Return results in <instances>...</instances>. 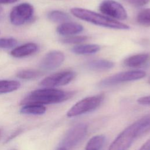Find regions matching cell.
I'll use <instances>...</instances> for the list:
<instances>
[{"instance_id":"obj_6","label":"cell","mask_w":150,"mask_h":150,"mask_svg":"<svg viewBox=\"0 0 150 150\" xmlns=\"http://www.w3.org/2000/svg\"><path fill=\"white\" fill-rule=\"evenodd\" d=\"M100 11L107 16L113 19L125 20L127 13L123 6L114 0H104L99 6Z\"/></svg>"},{"instance_id":"obj_5","label":"cell","mask_w":150,"mask_h":150,"mask_svg":"<svg viewBox=\"0 0 150 150\" xmlns=\"http://www.w3.org/2000/svg\"><path fill=\"white\" fill-rule=\"evenodd\" d=\"M34 9L29 3H22L15 6L11 11L9 19L15 26H20L29 21L33 16Z\"/></svg>"},{"instance_id":"obj_11","label":"cell","mask_w":150,"mask_h":150,"mask_svg":"<svg viewBox=\"0 0 150 150\" xmlns=\"http://www.w3.org/2000/svg\"><path fill=\"white\" fill-rule=\"evenodd\" d=\"M136 139L150 131V114H148L130 125Z\"/></svg>"},{"instance_id":"obj_18","label":"cell","mask_w":150,"mask_h":150,"mask_svg":"<svg viewBox=\"0 0 150 150\" xmlns=\"http://www.w3.org/2000/svg\"><path fill=\"white\" fill-rule=\"evenodd\" d=\"M20 86L21 83L18 81L1 80H0V94L14 91Z\"/></svg>"},{"instance_id":"obj_28","label":"cell","mask_w":150,"mask_h":150,"mask_svg":"<svg viewBox=\"0 0 150 150\" xmlns=\"http://www.w3.org/2000/svg\"><path fill=\"white\" fill-rule=\"evenodd\" d=\"M21 132H22V130H21V129H18V130H17L16 131H15L13 134H12L11 136L9 137V138L6 139V142L9 141L10 140H11L12 139H13V138H15V137H16L17 135H18Z\"/></svg>"},{"instance_id":"obj_10","label":"cell","mask_w":150,"mask_h":150,"mask_svg":"<svg viewBox=\"0 0 150 150\" xmlns=\"http://www.w3.org/2000/svg\"><path fill=\"white\" fill-rule=\"evenodd\" d=\"M64 60L63 52L59 50H52L47 53L42 59L40 67L46 71H50L59 67Z\"/></svg>"},{"instance_id":"obj_8","label":"cell","mask_w":150,"mask_h":150,"mask_svg":"<svg viewBox=\"0 0 150 150\" xmlns=\"http://www.w3.org/2000/svg\"><path fill=\"white\" fill-rule=\"evenodd\" d=\"M87 132V126L84 123H79L71 128L66 134L62 146L66 149L72 148L78 144Z\"/></svg>"},{"instance_id":"obj_34","label":"cell","mask_w":150,"mask_h":150,"mask_svg":"<svg viewBox=\"0 0 150 150\" xmlns=\"http://www.w3.org/2000/svg\"><path fill=\"white\" fill-rule=\"evenodd\" d=\"M0 135H1V129H0Z\"/></svg>"},{"instance_id":"obj_19","label":"cell","mask_w":150,"mask_h":150,"mask_svg":"<svg viewBox=\"0 0 150 150\" xmlns=\"http://www.w3.org/2000/svg\"><path fill=\"white\" fill-rule=\"evenodd\" d=\"M105 141V137L97 135L91 138L86 144L85 150H100Z\"/></svg>"},{"instance_id":"obj_13","label":"cell","mask_w":150,"mask_h":150,"mask_svg":"<svg viewBox=\"0 0 150 150\" xmlns=\"http://www.w3.org/2000/svg\"><path fill=\"white\" fill-rule=\"evenodd\" d=\"M38 50V46L34 43H28L16 47L11 51V55L14 57L21 58L32 55Z\"/></svg>"},{"instance_id":"obj_20","label":"cell","mask_w":150,"mask_h":150,"mask_svg":"<svg viewBox=\"0 0 150 150\" xmlns=\"http://www.w3.org/2000/svg\"><path fill=\"white\" fill-rule=\"evenodd\" d=\"M47 18L50 21L56 23H64L71 19L67 13L57 10L49 12L47 13Z\"/></svg>"},{"instance_id":"obj_30","label":"cell","mask_w":150,"mask_h":150,"mask_svg":"<svg viewBox=\"0 0 150 150\" xmlns=\"http://www.w3.org/2000/svg\"><path fill=\"white\" fill-rule=\"evenodd\" d=\"M57 150H67V149H66V148H64V147L60 146V147H59Z\"/></svg>"},{"instance_id":"obj_14","label":"cell","mask_w":150,"mask_h":150,"mask_svg":"<svg viewBox=\"0 0 150 150\" xmlns=\"http://www.w3.org/2000/svg\"><path fill=\"white\" fill-rule=\"evenodd\" d=\"M150 60V54L149 53H139L132 55L124 61V64L128 67H140Z\"/></svg>"},{"instance_id":"obj_27","label":"cell","mask_w":150,"mask_h":150,"mask_svg":"<svg viewBox=\"0 0 150 150\" xmlns=\"http://www.w3.org/2000/svg\"><path fill=\"white\" fill-rule=\"evenodd\" d=\"M139 150H150V138L141 146Z\"/></svg>"},{"instance_id":"obj_29","label":"cell","mask_w":150,"mask_h":150,"mask_svg":"<svg viewBox=\"0 0 150 150\" xmlns=\"http://www.w3.org/2000/svg\"><path fill=\"white\" fill-rule=\"evenodd\" d=\"M18 0H0V4H10L17 2Z\"/></svg>"},{"instance_id":"obj_16","label":"cell","mask_w":150,"mask_h":150,"mask_svg":"<svg viewBox=\"0 0 150 150\" xmlns=\"http://www.w3.org/2000/svg\"><path fill=\"white\" fill-rule=\"evenodd\" d=\"M100 50V46L96 44L79 45L74 46L71 50L77 54L86 55L92 54L98 52Z\"/></svg>"},{"instance_id":"obj_7","label":"cell","mask_w":150,"mask_h":150,"mask_svg":"<svg viewBox=\"0 0 150 150\" xmlns=\"http://www.w3.org/2000/svg\"><path fill=\"white\" fill-rule=\"evenodd\" d=\"M75 76L76 73L74 71L64 70L47 76L41 81L40 85L46 88L64 86L71 81Z\"/></svg>"},{"instance_id":"obj_25","label":"cell","mask_w":150,"mask_h":150,"mask_svg":"<svg viewBox=\"0 0 150 150\" xmlns=\"http://www.w3.org/2000/svg\"><path fill=\"white\" fill-rule=\"evenodd\" d=\"M131 5L135 7H141L145 6L149 3L150 0H125Z\"/></svg>"},{"instance_id":"obj_12","label":"cell","mask_w":150,"mask_h":150,"mask_svg":"<svg viewBox=\"0 0 150 150\" xmlns=\"http://www.w3.org/2000/svg\"><path fill=\"white\" fill-rule=\"evenodd\" d=\"M83 30V27L81 25L71 22L62 23L56 29L57 33L65 36L74 35L81 32Z\"/></svg>"},{"instance_id":"obj_3","label":"cell","mask_w":150,"mask_h":150,"mask_svg":"<svg viewBox=\"0 0 150 150\" xmlns=\"http://www.w3.org/2000/svg\"><path fill=\"white\" fill-rule=\"evenodd\" d=\"M104 99V94L84 98L76 103L67 112L68 117L79 116L97 108Z\"/></svg>"},{"instance_id":"obj_33","label":"cell","mask_w":150,"mask_h":150,"mask_svg":"<svg viewBox=\"0 0 150 150\" xmlns=\"http://www.w3.org/2000/svg\"><path fill=\"white\" fill-rule=\"evenodd\" d=\"M11 150H16V149H11Z\"/></svg>"},{"instance_id":"obj_9","label":"cell","mask_w":150,"mask_h":150,"mask_svg":"<svg viewBox=\"0 0 150 150\" xmlns=\"http://www.w3.org/2000/svg\"><path fill=\"white\" fill-rule=\"evenodd\" d=\"M135 139L132 128L129 125L120 133L110 144L108 150H127Z\"/></svg>"},{"instance_id":"obj_23","label":"cell","mask_w":150,"mask_h":150,"mask_svg":"<svg viewBox=\"0 0 150 150\" xmlns=\"http://www.w3.org/2000/svg\"><path fill=\"white\" fill-rule=\"evenodd\" d=\"M87 36H70L62 39V42L66 44L78 45L86 41L88 39Z\"/></svg>"},{"instance_id":"obj_31","label":"cell","mask_w":150,"mask_h":150,"mask_svg":"<svg viewBox=\"0 0 150 150\" xmlns=\"http://www.w3.org/2000/svg\"><path fill=\"white\" fill-rule=\"evenodd\" d=\"M148 83L149 84H150V78L148 79Z\"/></svg>"},{"instance_id":"obj_21","label":"cell","mask_w":150,"mask_h":150,"mask_svg":"<svg viewBox=\"0 0 150 150\" xmlns=\"http://www.w3.org/2000/svg\"><path fill=\"white\" fill-rule=\"evenodd\" d=\"M42 75V71L35 69H23L17 73V77L24 80H32L36 79Z\"/></svg>"},{"instance_id":"obj_15","label":"cell","mask_w":150,"mask_h":150,"mask_svg":"<svg viewBox=\"0 0 150 150\" xmlns=\"http://www.w3.org/2000/svg\"><path fill=\"white\" fill-rule=\"evenodd\" d=\"M114 66V63L112 62L105 59L93 60L87 64V66L89 69L97 71L110 70L112 69Z\"/></svg>"},{"instance_id":"obj_32","label":"cell","mask_w":150,"mask_h":150,"mask_svg":"<svg viewBox=\"0 0 150 150\" xmlns=\"http://www.w3.org/2000/svg\"><path fill=\"white\" fill-rule=\"evenodd\" d=\"M2 9L1 7H0V13L2 12Z\"/></svg>"},{"instance_id":"obj_4","label":"cell","mask_w":150,"mask_h":150,"mask_svg":"<svg viewBox=\"0 0 150 150\" xmlns=\"http://www.w3.org/2000/svg\"><path fill=\"white\" fill-rule=\"evenodd\" d=\"M146 73L142 70H130L121 72L102 80L98 84L100 87H107L120 83L135 81L145 77Z\"/></svg>"},{"instance_id":"obj_1","label":"cell","mask_w":150,"mask_h":150,"mask_svg":"<svg viewBox=\"0 0 150 150\" xmlns=\"http://www.w3.org/2000/svg\"><path fill=\"white\" fill-rule=\"evenodd\" d=\"M74 91H66L53 88H45L34 90L28 94L21 101V105L50 104L62 103L71 98Z\"/></svg>"},{"instance_id":"obj_2","label":"cell","mask_w":150,"mask_h":150,"mask_svg":"<svg viewBox=\"0 0 150 150\" xmlns=\"http://www.w3.org/2000/svg\"><path fill=\"white\" fill-rule=\"evenodd\" d=\"M70 12L74 16L96 25L114 29L127 30L129 29V26L124 23L90 10L73 8L70 9Z\"/></svg>"},{"instance_id":"obj_26","label":"cell","mask_w":150,"mask_h":150,"mask_svg":"<svg viewBox=\"0 0 150 150\" xmlns=\"http://www.w3.org/2000/svg\"><path fill=\"white\" fill-rule=\"evenodd\" d=\"M137 102L142 105H150V96L141 97L138 99Z\"/></svg>"},{"instance_id":"obj_17","label":"cell","mask_w":150,"mask_h":150,"mask_svg":"<svg viewBox=\"0 0 150 150\" xmlns=\"http://www.w3.org/2000/svg\"><path fill=\"white\" fill-rule=\"evenodd\" d=\"M46 111V107L39 104H26L21 108L20 112L28 115H42Z\"/></svg>"},{"instance_id":"obj_24","label":"cell","mask_w":150,"mask_h":150,"mask_svg":"<svg viewBox=\"0 0 150 150\" xmlns=\"http://www.w3.org/2000/svg\"><path fill=\"white\" fill-rule=\"evenodd\" d=\"M17 44V40L12 38H1L0 49H10L15 47Z\"/></svg>"},{"instance_id":"obj_22","label":"cell","mask_w":150,"mask_h":150,"mask_svg":"<svg viewBox=\"0 0 150 150\" xmlns=\"http://www.w3.org/2000/svg\"><path fill=\"white\" fill-rule=\"evenodd\" d=\"M137 23L143 26H150V8H146L141 11L137 15Z\"/></svg>"}]
</instances>
